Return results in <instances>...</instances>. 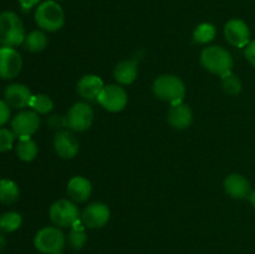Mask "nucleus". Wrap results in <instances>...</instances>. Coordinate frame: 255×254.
<instances>
[{
    "label": "nucleus",
    "mask_w": 255,
    "mask_h": 254,
    "mask_svg": "<svg viewBox=\"0 0 255 254\" xmlns=\"http://www.w3.org/2000/svg\"><path fill=\"white\" fill-rule=\"evenodd\" d=\"M152 89L159 100L169 102L172 105L183 102L184 96H186V85L176 75H161L154 80Z\"/></svg>",
    "instance_id": "1"
},
{
    "label": "nucleus",
    "mask_w": 255,
    "mask_h": 254,
    "mask_svg": "<svg viewBox=\"0 0 255 254\" xmlns=\"http://www.w3.org/2000/svg\"><path fill=\"white\" fill-rule=\"evenodd\" d=\"M25 29L19 15L14 11L0 14V44L2 46H19L25 41Z\"/></svg>",
    "instance_id": "2"
},
{
    "label": "nucleus",
    "mask_w": 255,
    "mask_h": 254,
    "mask_svg": "<svg viewBox=\"0 0 255 254\" xmlns=\"http://www.w3.org/2000/svg\"><path fill=\"white\" fill-rule=\"evenodd\" d=\"M201 64L209 72L222 77L232 72L233 57L224 47L208 46L201 52Z\"/></svg>",
    "instance_id": "3"
},
{
    "label": "nucleus",
    "mask_w": 255,
    "mask_h": 254,
    "mask_svg": "<svg viewBox=\"0 0 255 254\" xmlns=\"http://www.w3.org/2000/svg\"><path fill=\"white\" fill-rule=\"evenodd\" d=\"M35 21L37 26L41 27L45 31H57L65 24L64 10L56 1L47 0L37 6L35 11Z\"/></svg>",
    "instance_id": "4"
},
{
    "label": "nucleus",
    "mask_w": 255,
    "mask_h": 254,
    "mask_svg": "<svg viewBox=\"0 0 255 254\" xmlns=\"http://www.w3.org/2000/svg\"><path fill=\"white\" fill-rule=\"evenodd\" d=\"M66 244V237L57 227H45L34 238V246L44 254H61Z\"/></svg>",
    "instance_id": "5"
},
{
    "label": "nucleus",
    "mask_w": 255,
    "mask_h": 254,
    "mask_svg": "<svg viewBox=\"0 0 255 254\" xmlns=\"http://www.w3.org/2000/svg\"><path fill=\"white\" fill-rule=\"evenodd\" d=\"M49 216L52 223L60 228H71L81 217L75 202L69 199H60L51 204Z\"/></svg>",
    "instance_id": "6"
},
{
    "label": "nucleus",
    "mask_w": 255,
    "mask_h": 254,
    "mask_svg": "<svg viewBox=\"0 0 255 254\" xmlns=\"http://www.w3.org/2000/svg\"><path fill=\"white\" fill-rule=\"evenodd\" d=\"M94 122V110L86 102H76L66 115V126L74 132H85Z\"/></svg>",
    "instance_id": "7"
},
{
    "label": "nucleus",
    "mask_w": 255,
    "mask_h": 254,
    "mask_svg": "<svg viewBox=\"0 0 255 254\" xmlns=\"http://www.w3.org/2000/svg\"><path fill=\"white\" fill-rule=\"evenodd\" d=\"M99 104L110 112H120L127 106L128 96L124 87L119 85H107L97 99Z\"/></svg>",
    "instance_id": "8"
},
{
    "label": "nucleus",
    "mask_w": 255,
    "mask_h": 254,
    "mask_svg": "<svg viewBox=\"0 0 255 254\" xmlns=\"http://www.w3.org/2000/svg\"><path fill=\"white\" fill-rule=\"evenodd\" d=\"M40 127V117L32 110H24L11 120V131L17 138L31 137Z\"/></svg>",
    "instance_id": "9"
},
{
    "label": "nucleus",
    "mask_w": 255,
    "mask_h": 254,
    "mask_svg": "<svg viewBox=\"0 0 255 254\" xmlns=\"http://www.w3.org/2000/svg\"><path fill=\"white\" fill-rule=\"evenodd\" d=\"M21 69V55L14 47H0V77L2 80H12L19 76Z\"/></svg>",
    "instance_id": "10"
},
{
    "label": "nucleus",
    "mask_w": 255,
    "mask_h": 254,
    "mask_svg": "<svg viewBox=\"0 0 255 254\" xmlns=\"http://www.w3.org/2000/svg\"><path fill=\"white\" fill-rule=\"evenodd\" d=\"M111 217L110 208L101 202L90 203L81 214V221L86 228L97 229L106 226Z\"/></svg>",
    "instance_id": "11"
},
{
    "label": "nucleus",
    "mask_w": 255,
    "mask_h": 254,
    "mask_svg": "<svg viewBox=\"0 0 255 254\" xmlns=\"http://www.w3.org/2000/svg\"><path fill=\"white\" fill-rule=\"evenodd\" d=\"M55 152L64 159H71L79 153L80 143L69 129H59L54 137Z\"/></svg>",
    "instance_id": "12"
},
{
    "label": "nucleus",
    "mask_w": 255,
    "mask_h": 254,
    "mask_svg": "<svg viewBox=\"0 0 255 254\" xmlns=\"http://www.w3.org/2000/svg\"><path fill=\"white\" fill-rule=\"evenodd\" d=\"M224 36L233 46L246 47L251 42V30L243 20L232 19L224 26Z\"/></svg>",
    "instance_id": "13"
},
{
    "label": "nucleus",
    "mask_w": 255,
    "mask_h": 254,
    "mask_svg": "<svg viewBox=\"0 0 255 254\" xmlns=\"http://www.w3.org/2000/svg\"><path fill=\"white\" fill-rule=\"evenodd\" d=\"M31 97L32 94L29 90V87L22 84H19V82L7 85L4 90V101L11 109L21 110L24 107L29 106Z\"/></svg>",
    "instance_id": "14"
},
{
    "label": "nucleus",
    "mask_w": 255,
    "mask_h": 254,
    "mask_svg": "<svg viewBox=\"0 0 255 254\" xmlns=\"http://www.w3.org/2000/svg\"><path fill=\"white\" fill-rule=\"evenodd\" d=\"M224 189L234 199H247L252 194L251 183L239 173H232L224 179Z\"/></svg>",
    "instance_id": "15"
},
{
    "label": "nucleus",
    "mask_w": 255,
    "mask_h": 254,
    "mask_svg": "<svg viewBox=\"0 0 255 254\" xmlns=\"http://www.w3.org/2000/svg\"><path fill=\"white\" fill-rule=\"evenodd\" d=\"M92 193V184L82 176H75L67 183V194L75 203H84Z\"/></svg>",
    "instance_id": "16"
},
{
    "label": "nucleus",
    "mask_w": 255,
    "mask_h": 254,
    "mask_svg": "<svg viewBox=\"0 0 255 254\" xmlns=\"http://www.w3.org/2000/svg\"><path fill=\"white\" fill-rule=\"evenodd\" d=\"M168 122L176 129L188 128L193 122V112L191 107L183 102L172 105L168 111Z\"/></svg>",
    "instance_id": "17"
},
{
    "label": "nucleus",
    "mask_w": 255,
    "mask_h": 254,
    "mask_svg": "<svg viewBox=\"0 0 255 254\" xmlns=\"http://www.w3.org/2000/svg\"><path fill=\"white\" fill-rule=\"evenodd\" d=\"M104 81L96 75H85L77 82V92L80 96L89 101L99 99L100 94L104 90Z\"/></svg>",
    "instance_id": "18"
},
{
    "label": "nucleus",
    "mask_w": 255,
    "mask_h": 254,
    "mask_svg": "<svg viewBox=\"0 0 255 254\" xmlns=\"http://www.w3.org/2000/svg\"><path fill=\"white\" fill-rule=\"evenodd\" d=\"M114 76L119 84L131 85L138 76V61L134 59L120 61L115 67Z\"/></svg>",
    "instance_id": "19"
},
{
    "label": "nucleus",
    "mask_w": 255,
    "mask_h": 254,
    "mask_svg": "<svg viewBox=\"0 0 255 254\" xmlns=\"http://www.w3.org/2000/svg\"><path fill=\"white\" fill-rule=\"evenodd\" d=\"M20 189L19 186L11 179H1L0 181V203L14 204L19 199Z\"/></svg>",
    "instance_id": "20"
},
{
    "label": "nucleus",
    "mask_w": 255,
    "mask_h": 254,
    "mask_svg": "<svg viewBox=\"0 0 255 254\" xmlns=\"http://www.w3.org/2000/svg\"><path fill=\"white\" fill-rule=\"evenodd\" d=\"M85 228L86 227L82 223L81 218L71 227V231H70L69 237H67V241H69L70 247L72 249H75V251H80V249H82L86 246L87 234Z\"/></svg>",
    "instance_id": "21"
},
{
    "label": "nucleus",
    "mask_w": 255,
    "mask_h": 254,
    "mask_svg": "<svg viewBox=\"0 0 255 254\" xmlns=\"http://www.w3.org/2000/svg\"><path fill=\"white\" fill-rule=\"evenodd\" d=\"M49 44L46 34L40 30L31 31L29 35H26L24 41V46L27 51L30 52H41L44 51Z\"/></svg>",
    "instance_id": "22"
},
{
    "label": "nucleus",
    "mask_w": 255,
    "mask_h": 254,
    "mask_svg": "<svg viewBox=\"0 0 255 254\" xmlns=\"http://www.w3.org/2000/svg\"><path fill=\"white\" fill-rule=\"evenodd\" d=\"M15 149H16L17 157L24 162L34 161L35 157L37 156V144L30 137L19 138Z\"/></svg>",
    "instance_id": "23"
},
{
    "label": "nucleus",
    "mask_w": 255,
    "mask_h": 254,
    "mask_svg": "<svg viewBox=\"0 0 255 254\" xmlns=\"http://www.w3.org/2000/svg\"><path fill=\"white\" fill-rule=\"evenodd\" d=\"M22 224V217L17 212H5L0 216V231L11 233L17 231Z\"/></svg>",
    "instance_id": "24"
},
{
    "label": "nucleus",
    "mask_w": 255,
    "mask_h": 254,
    "mask_svg": "<svg viewBox=\"0 0 255 254\" xmlns=\"http://www.w3.org/2000/svg\"><path fill=\"white\" fill-rule=\"evenodd\" d=\"M216 34H217V30L213 24L203 22V24H199L198 26L194 29L193 39L194 41L198 42V44H203V45L209 44V42L214 40Z\"/></svg>",
    "instance_id": "25"
},
{
    "label": "nucleus",
    "mask_w": 255,
    "mask_h": 254,
    "mask_svg": "<svg viewBox=\"0 0 255 254\" xmlns=\"http://www.w3.org/2000/svg\"><path fill=\"white\" fill-rule=\"evenodd\" d=\"M29 107H31L32 111H35L36 114L46 115L52 111V109H54V102H52V100L47 95L37 94L32 95Z\"/></svg>",
    "instance_id": "26"
},
{
    "label": "nucleus",
    "mask_w": 255,
    "mask_h": 254,
    "mask_svg": "<svg viewBox=\"0 0 255 254\" xmlns=\"http://www.w3.org/2000/svg\"><path fill=\"white\" fill-rule=\"evenodd\" d=\"M222 87L227 95L237 96L242 92L243 85H242L241 79L237 75H234L233 72H229V74L222 76Z\"/></svg>",
    "instance_id": "27"
},
{
    "label": "nucleus",
    "mask_w": 255,
    "mask_h": 254,
    "mask_svg": "<svg viewBox=\"0 0 255 254\" xmlns=\"http://www.w3.org/2000/svg\"><path fill=\"white\" fill-rule=\"evenodd\" d=\"M15 134L11 129L0 127V152H6L12 148Z\"/></svg>",
    "instance_id": "28"
},
{
    "label": "nucleus",
    "mask_w": 255,
    "mask_h": 254,
    "mask_svg": "<svg viewBox=\"0 0 255 254\" xmlns=\"http://www.w3.org/2000/svg\"><path fill=\"white\" fill-rule=\"evenodd\" d=\"M10 116H11V107L4 100H0V127L9 122Z\"/></svg>",
    "instance_id": "29"
},
{
    "label": "nucleus",
    "mask_w": 255,
    "mask_h": 254,
    "mask_svg": "<svg viewBox=\"0 0 255 254\" xmlns=\"http://www.w3.org/2000/svg\"><path fill=\"white\" fill-rule=\"evenodd\" d=\"M47 124L55 129H64L62 127H67L66 126V116H50L49 120H47Z\"/></svg>",
    "instance_id": "30"
},
{
    "label": "nucleus",
    "mask_w": 255,
    "mask_h": 254,
    "mask_svg": "<svg viewBox=\"0 0 255 254\" xmlns=\"http://www.w3.org/2000/svg\"><path fill=\"white\" fill-rule=\"evenodd\" d=\"M244 54H246V57L249 61V64L255 67V40H253V41L249 42V44L247 45L246 52H244Z\"/></svg>",
    "instance_id": "31"
},
{
    "label": "nucleus",
    "mask_w": 255,
    "mask_h": 254,
    "mask_svg": "<svg viewBox=\"0 0 255 254\" xmlns=\"http://www.w3.org/2000/svg\"><path fill=\"white\" fill-rule=\"evenodd\" d=\"M17 1L20 2V5H21L22 9L29 10V9H31L32 6H35V5H36L40 0H17Z\"/></svg>",
    "instance_id": "32"
},
{
    "label": "nucleus",
    "mask_w": 255,
    "mask_h": 254,
    "mask_svg": "<svg viewBox=\"0 0 255 254\" xmlns=\"http://www.w3.org/2000/svg\"><path fill=\"white\" fill-rule=\"evenodd\" d=\"M249 198H251L252 204H253V207L255 208V189L253 192H252V194H251V197H249Z\"/></svg>",
    "instance_id": "33"
}]
</instances>
